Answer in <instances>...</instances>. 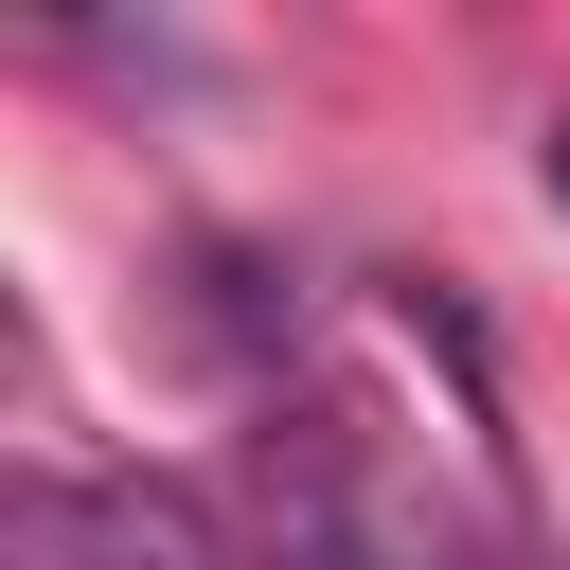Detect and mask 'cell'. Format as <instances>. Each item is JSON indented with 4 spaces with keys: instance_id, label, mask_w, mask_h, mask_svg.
<instances>
[{
    "instance_id": "cell-1",
    "label": "cell",
    "mask_w": 570,
    "mask_h": 570,
    "mask_svg": "<svg viewBox=\"0 0 570 570\" xmlns=\"http://www.w3.org/2000/svg\"><path fill=\"white\" fill-rule=\"evenodd\" d=\"M249 517H267V570H481L356 410H267L249 428Z\"/></svg>"
},
{
    "instance_id": "cell-2",
    "label": "cell",
    "mask_w": 570,
    "mask_h": 570,
    "mask_svg": "<svg viewBox=\"0 0 570 570\" xmlns=\"http://www.w3.org/2000/svg\"><path fill=\"white\" fill-rule=\"evenodd\" d=\"M18 570H232V552H214V517L178 481H71V463H36L18 481Z\"/></svg>"
},
{
    "instance_id": "cell-3",
    "label": "cell",
    "mask_w": 570,
    "mask_h": 570,
    "mask_svg": "<svg viewBox=\"0 0 570 570\" xmlns=\"http://www.w3.org/2000/svg\"><path fill=\"white\" fill-rule=\"evenodd\" d=\"M534 178H552V214H570V125H552V142H534Z\"/></svg>"
}]
</instances>
